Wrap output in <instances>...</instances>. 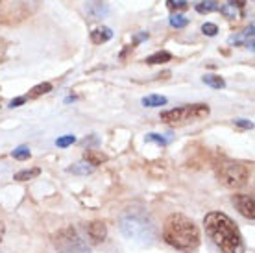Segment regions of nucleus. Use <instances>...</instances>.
<instances>
[{
    "label": "nucleus",
    "mask_w": 255,
    "mask_h": 253,
    "mask_svg": "<svg viewBox=\"0 0 255 253\" xmlns=\"http://www.w3.org/2000/svg\"><path fill=\"white\" fill-rule=\"evenodd\" d=\"M205 233L222 253H244L241 231L228 215L213 211L204 220Z\"/></svg>",
    "instance_id": "obj_1"
},
{
    "label": "nucleus",
    "mask_w": 255,
    "mask_h": 253,
    "mask_svg": "<svg viewBox=\"0 0 255 253\" xmlns=\"http://www.w3.org/2000/svg\"><path fill=\"white\" fill-rule=\"evenodd\" d=\"M163 239L168 246L181 250V252H191L196 250L200 244V231L198 226L185 215H168L163 222Z\"/></svg>",
    "instance_id": "obj_2"
},
{
    "label": "nucleus",
    "mask_w": 255,
    "mask_h": 253,
    "mask_svg": "<svg viewBox=\"0 0 255 253\" xmlns=\"http://www.w3.org/2000/svg\"><path fill=\"white\" fill-rule=\"evenodd\" d=\"M121 231L124 237L135 242H152L155 237V226H153L152 218L144 213V211L137 209H128L121 216Z\"/></svg>",
    "instance_id": "obj_3"
},
{
    "label": "nucleus",
    "mask_w": 255,
    "mask_h": 253,
    "mask_svg": "<svg viewBox=\"0 0 255 253\" xmlns=\"http://www.w3.org/2000/svg\"><path fill=\"white\" fill-rule=\"evenodd\" d=\"M209 115V106L207 104H192V106H181L176 109H168L161 113V121L166 124H185L192 121H202Z\"/></svg>",
    "instance_id": "obj_4"
},
{
    "label": "nucleus",
    "mask_w": 255,
    "mask_h": 253,
    "mask_svg": "<svg viewBox=\"0 0 255 253\" xmlns=\"http://www.w3.org/2000/svg\"><path fill=\"white\" fill-rule=\"evenodd\" d=\"M54 246L59 253H89L87 244L83 242L76 229L70 226L58 231V235L54 237Z\"/></svg>",
    "instance_id": "obj_5"
},
{
    "label": "nucleus",
    "mask_w": 255,
    "mask_h": 253,
    "mask_svg": "<svg viewBox=\"0 0 255 253\" xmlns=\"http://www.w3.org/2000/svg\"><path fill=\"white\" fill-rule=\"evenodd\" d=\"M250 176L248 166L243 163H224L218 168V177L226 187L230 189H241L243 185H246Z\"/></svg>",
    "instance_id": "obj_6"
},
{
    "label": "nucleus",
    "mask_w": 255,
    "mask_h": 253,
    "mask_svg": "<svg viewBox=\"0 0 255 253\" xmlns=\"http://www.w3.org/2000/svg\"><path fill=\"white\" fill-rule=\"evenodd\" d=\"M231 202L235 205V209L244 216V218H248V220L254 222L255 218V203H254V198L252 196H246V194H235V196L231 198Z\"/></svg>",
    "instance_id": "obj_7"
},
{
    "label": "nucleus",
    "mask_w": 255,
    "mask_h": 253,
    "mask_svg": "<svg viewBox=\"0 0 255 253\" xmlns=\"http://www.w3.org/2000/svg\"><path fill=\"white\" fill-rule=\"evenodd\" d=\"M87 235H89V239L95 242V244H100V242H104L106 237H108V228H106L104 222L95 220L87 226Z\"/></svg>",
    "instance_id": "obj_8"
},
{
    "label": "nucleus",
    "mask_w": 255,
    "mask_h": 253,
    "mask_svg": "<svg viewBox=\"0 0 255 253\" xmlns=\"http://www.w3.org/2000/svg\"><path fill=\"white\" fill-rule=\"evenodd\" d=\"M113 37V32H111V28H96L95 32H91V41L95 44H100V43H108L109 39Z\"/></svg>",
    "instance_id": "obj_9"
},
{
    "label": "nucleus",
    "mask_w": 255,
    "mask_h": 253,
    "mask_svg": "<svg viewBox=\"0 0 255 253\" xmlns=\"http://www.w3.org/2000/svg\"><path fill=\"white\" fill-rule=\"evenodd\" d=\"M83 157H85V163H89L91 166L102 165V163L108 161V155H104L102 152H96V150H87Z\"/></svg>",
    "instance_id": "obj_10"
},
{
    "label": "nucleus",
    "mask_w": 255,
    "mask_h": 253,
    "mask_svg": "<svg viewBox=\"0 0 255 253\" xmlns=\"http://www.w3.org/2000/svg\"><path fill=\"white\" fill-rule=\"evenodd\" d=\"M166 98L165 96H161V95H148L144 96L142 100H140V104L144 106V108H161V106H165L166 104Z\"/></svg>",
    "instance_id": "obj_11"
},
{
    "label": "nucleus",
    "mask_w": 255,
    "mask_h": 253,
    "mask_svg": "<svg viewBox=\"0 0 255 253\" xmlns=\"http://www.w3.org/2000/svg\"><path fill=\"white\" fill-rule=\"evenodd\" d=\"M172 59V54L166 50H161V52H155L152 56L146 57V63L148 65H161V63H168Z\"/></svg>",
    "instance_id": "obj_12"
},
{
    "label": "nucleus",
    "mask_w": 255,
    "mask_h": 253,
    "mask_svg": "<svg viewBox=\"0 0 255 253\" xmlns=\"http://www.w3.org/2000/svg\"><path fill=\"white\" fill-rule=\"evenodd\" d=\"M50 91H52V83H48V82L39 83V85H35L24 98L26 100H33V98H37V96H41V95H46V93H50Z\"/></svg>",
    "instance_id": "obj_13"
},
{
    "label": "nucleus",
    "mask_w": 255,
    "mask_h": 253,
    "mask_svg": "<svg viewBox=\"0 0 255 253\" xmlns=\"http://www.w3.org/2000/svg\"><path fill=\"white\" fill-rule=\"evenodd\" d=\"M202 82H204L205 85L213 87V89H224L226 87V82H224L222 76H218V74H205V76L202 78Z\"/></svg>",
    "instance_id": "obj_14"
},
{
    "label": "nucleus",
    "mask_w": 255,
    "mask_h": 253,
    "mask_svg": "<svg viewBox=\"0 0 255 253\" xmlns=\"http://www.w3.org/2000/svg\"><path fill=\"white\" fill-rule=\"evenodd\" d=\"M218 9V2L217 0H202V2H198L196 4V11L198 13H213Z\"/></svg>",
    "instance_id": "obj_15"
},
{
    "label": "nucleus",
    "mask_w": 255,
    "mask_h": 253,
    "mask_svg": "<svg viewBox=\"0 0 255 253\" xmlns=\"http://www.w3.org/2000/svg\"><path fill=\"white\" fill-rule=\"evenodd\" d=\"M93 168H95V166H91L89 163H76V165L70 166L69 172H72V174H80V176H87V174L93 172Z\"/></svg>",
    "instance_id": "obj_16"
},
{
    "label": "nucleus",
    "mask_w": 255,
    "mask_h": 253,
    "mask_svg": "<svg viewBox=\"0 0 255 253\" xmlns=\"http://www.w3.org/2000/svg\"><path fill=\"white\" fill-rule=\"evenodd\" d=\"M168 22H170L172 28H185L189 24V19H187L185 15H181V13H174L172 17L168 19Z\"/></svg>",
    "instance_id": "obj_17"
},
{
    "label": "nucleus",
    "mask_w": 255,
    "mask_h": 253,
    "mask_svg": "<svg viewBox=\"0 0 255 253\" xmlns=\"http://www.w3.org/2000/svg\"><path fill=\"white\" fill-rule=\"evenodd\" d=\"M41 174L39 168H32V170H22V172H17L15 174V179L17 181H28V179H33V177H37Z\"/></svg>",
    "instance_id": "obj_18"
},
{
    "label": "nucleus",
    "mask_w": 255,
    "mask_h": 253,
    "mask_svg": "<svg viewBox=\"0 0 255 253\" xmlns=\"http://www.w3.org/2000/svg\"><path fill=\"white\" fill-rule=\"evenodd\" d=\"M30 157V148L28 146H19L17 150H13V159H19V161H24V159Z\"/></svg>",
    "instance_id": "obj_19"
},
{
    "label": "nucleus",
    "mask_w": 255,
    "mask_h": 253,
    "mask_svg": "<svg viewBox=\"0 0 255 253\" xmlns=\"http://www.w3.org/2000/svg\"><path fill=\"white\" fill-rule=\"evenodd\" d=\"M218 9H220L224 17H228V19H235V17H237V7L231 6V4H224V6H218Z\"/></svg>",
    "instance_id": "obj_20"
},
{
    "label": "nucleus",
    "mask_w": 255,
    "mask_h": 253,
    "mask_svg": "<svg viewBox=\"0 0 255 253\" xmlns=\"http://www.w3.org/2000/svg\"><path fill=\"white\" fill-rule=\"evenodd\" d=\"M74 142H76V137H74V135H63V137H59V139L56 140L58 148H67V146L74 144Z\"/></svg>",
    "instance_id": "obj_21"
},
{
    "label": "nucleus",
    "mask_w": 255,
    "mask_h": 253,
    "mask_svg": "<svg viewBox=\"0 0 255 253\" xmlns=\"http://www.w3.org/2000/svg\"><path fill=\"white\" fill-rule=\"evenodd\" d=\"M166 7L168 9H187L189 4H187V0H166Z\"/></svg>",
    "instance_id": "obj_22"
},
{
    "label": "nucleus",
    "mask_w": 255,
    "mask_h": 253,
    "mask_svg": "<svg viewBox=\"0 0 255 253\" xmlns=\"http://www.w3.org/2000/svg\"><path fill=\"white\" fill-rule=\"evenodd\" d=\"M202 32H204L205 35L213 37V35H217V33H218V26L213 24V22H205V24L202 26Z\"/></svg>",
    "instance_id": "obj_23"
},
{
    "label": "nucleus",
    "mask_w": 255,
    "mask_h": 253,
    "mask_svg": "<svg viewBox=\"0 0 255 253\" xmlns=\"http://www.w3.org/2000/svg\"><path fill=\"white\" fill-rule=\"evenodd\" d=\"M146 140L148 142H157V144H161V146L166 144V139H163V137L157 135V133H150V135H146Z\"/></svg>",
    "instance_id": "obj_24"
},
{
    "label": "nucleus",
    "mask_w": 255,
    "mask_h": 253,
    "mask_svg": "<svg viewBox=\"0 0 255 253\" xmlns=\"http://www.w3.org/2000/svg\"><path fill=\"white\" fill-rule=\"evenodd\" d=\"M235 124L239 127H243V129H252V127H254V122H252V121H246V119H237Z\"/></svg>",
    "instance_id": "obj_25"
},
{
    "label": "nucleus",
    "mask_w": 255,
    "mask_h": 253,
    "mask_svg": "<svg viewBox=\"0 0 255 253\" xmlns=\"http://www.w3.org/2000/svg\"><path fill=\"white\" fill-rule=\"evenodd\" d=\"M6 52H7V43H6V39H2L0 37V63L6 59Z\"/></svg>",
    "instance_id": "obj_26"
},
{
    "label": "nucleus",
    "mask_w": 255,
    "mask_h": 253,
    "mask_svg": "<svg viewBox=\"0 0 255 253\" xmlns=\"http://www.w3.org/2000/svg\"><path fill=\"white\" fill-rule=\"evenodd\" d=\"M26 102V98L24 96H19V98H15V100H11L9 102V108H19V106H22V104H24Z\"/></svg>",
    "instance_id": "obj_27"
},
{
    "label": "nucleus",
    "mask_w": 255,
    "mask_h": 253,
    "mask_svg": "<svg viewBox=\"0 0 255 253\" xmlns=\"http://www.w3.org/2000/svg\"><path fill=\"white\" fill-rule=\"evenodd\" d=\"M144 39H148V33H146V32L137 33V35L133 37V41H135V43H140V41H144Z\"/></svg>",
    "instance_id": "obj_28"
},
{
    "label": "nucleus",
    "mask_w": 255,
    "mask_h": 253,
    "mask_svg": "<svg viewBox=\"0 0 255 253\" xmlns=\"http://www.w3.org/2000/svg\"><path fill=\"white\" fill-rule=\"evenodd\" d=\"M230 4L235 7H243L244 4H246V0H230Z\"/></svg>",
    "instance_id": "obj_29"
},
{
    "label": "nucleus",
    "mask_w": 255,
    "mask_h": 253,
    "mask_svg": "<svg viewBox=\"0 0 255 253\" xmlns=\"http://www.w3.org/2000/svg\"><path fill=\"white\" fill-rule=\"evenodd\" d=\"M4 231H6V228H4V224L0 220V241H2V237H4Z\"/></svg>",
    "instance_id": "obj_30"
},
{
    "label": "nucleus",
    "mask_w": 255,
    "mask_h": 253,
    "mask_svg": "<svg viewBox=\"0 0 255 253\" xmlns=\"http://www.w3.org/2000/svg\"><path fill=\"white\" fill-rule=\"evenodd\" d=\"M0 2H2V0H0Z\"/></svg>",
    "instance_id": "obj_31"
}]
</instances>
